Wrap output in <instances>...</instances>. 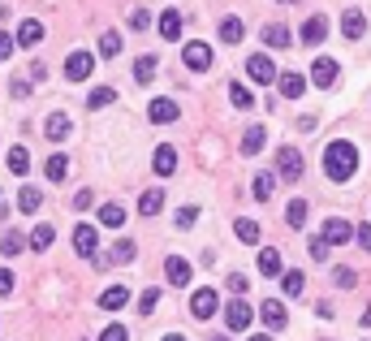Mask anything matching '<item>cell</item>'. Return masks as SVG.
<instances>
[{
    "label": "cell",
    "mask_w": 371,
    "mask_h": 341,
    "mask_svg": "<svg viewBox=\"0 0 371 341\" xmlns=\"http://www.w3.org/2000/svg\"><path fill=\"white\" fill-rule=\"evenodd\" d=\"M328 251H333V247H328V242H324L320 234L311 238V259H320V264H324V259H328Z\"/></svg>",
    "instance_id": "obj_43"
},
{
    "label": "cell",
    "mask_w": 371,
    "mask_h": 341,
    "mask_svg": "<svg viewBox=\"0 0 371 341\" xmlns=\"http://www.w3.org/2000/svg\"><path fill=\"white\" fill-rule=\"evenodd\" d=\"M229 99H233V108H255V95H250L246 82H233L229 87Z\"/></svg>",
    "instance_id": "obj_38"
},
{
    "label": "cell",
    "mask_w": 371,
    "mask_h": 341,
    "mask_svg": "<svg viewBox=\"0 0 371 341\" xmlns=\"http://www.w3.org/2000/svg\"><path fill=\"white\" fill-rule=\"evenodd\" d=\"M165 276H169V286H190V264L182 255H169L165 259Z\"/></svg>",
    "instance_id": "obj_17"
},
{
    "label": "cell",
    "mask_w": 371,
    "mask_h": 341,
    "mask_svg": "<svg viewBox=\"0 0 371 341\" xmlns=\"http://www.w3.org/2000/svg\"><path fill=\"white\" fill-rule=\"evenodd\" d=\"M91 70H95V56H91V52H74L70 61H65V78H70V82H87Z\"/></svg>",
    "instance_id": "obj_13"
},
{
    "label": "cell",
    "mask_w": 371,
    "mask_h": 341,
    "mask_svg": "<svg viewBox=\"0 0 371 341\" xmlns=\"http://www.w3.org/2000/svg\"><path fill=\"white\" fill-rule=\"evenodd\" d=\"M26 95H31V82L18 78V82H13V99H26Z\"/></svg>",
    "instance_id": "obj_52"
},
{
    "label": "cell",
    "mask_w": 371,
    "mask_h": 341,
    "mask_svg": "<svg viewBox=\"0 0 371 341\" xmlns=\"http://www.w3.org/2000/svg\"><path fill=\"white\" fill-rule=\"evenodd\" d=\"M91 203H95V199H91V190H78V195H74V207H78V212H87Z\"/></svg>",
    "instance_id": "obj_51"
},
{
    "label": "cell",
    "mask_w": 371,
    "mask_h": 341,
    "mask_svg": "<svg viewBox=\"0 0 371 341\" xmlns=\"http://www.w3.org/2000/svg\"><path fill=\"white\" fill-rule=\"evenodd\" d=\"M324 173H328L333 182H350V178L358 173V147H354L350 139H333V143L324 147Z\"/></svg>",
    "instance_id": "obj_1"
},
{
    "label": "cell",
    "mask_w": 371,
    "mask_h": 341,
    "mask_svg": "<svg viewBox=\"0 0 371 341\" xmlns=\"http://www.w3.org/2000/svg\"><path fill=\"white\" fill-rule=\"evenodd\" d=\"M151 173H155V178H173V173H177V151H173L169 143H160V147L151 151Z\"/></svg>",
    "instance_id": "obj_9"
},
{
    "label": "cell",
    "mask_w": 371,
    "mask_h": 341,
    "mask_svg": "<svg viewBox=\"0 0 371 341\" xmlns=\"http://www.w3.org/2000/svg\"><path fill=\"white\" fill-rule=\"evenodd\" d=\"M113 99H117V91H113V87H95V91L87 95V108H95V112H99V108H109Z\"/></svg>",
    "instance_id": "obj_36"
},
{
    "label": "cell",
    "mask_w": 371,
    "mask_h": 341,
    "mask_svg": "<svg viewBox=\"0 0 371 341\" xmlns=\"http://www.w3.org/2000/svg\"><path fill=\"white\" fill-rule=\"evenodd\" d=\"M216 311H221V294H216V290L203 286V290L190 294V315H194V320H211Z\"/></svg>",
    "instance_id": "obj_3"
},
{
    "label": "cell",
    "mask_w": 371,
    "mask_h": 341,
    "mask_svg": "<svg viewBox=\"0 0 371 341\" xmlns=\"http://www.w3.org/2000/svg\"><path fill=\"white\" fill-rule=\"evenodd\" d=\"M333 281H337L341 290H354V281H358V276H354V268H337V272H333Z\"/></svg>",
    "instance_id": "obj_44"
},
{
    "label": "cell",
    "mask_w": 371,
    "mask_h": 341,
    "mask_svg": "<svg viewBox=\"0 0 371 341\" xmlns=\"http://www.w3.org/2000/svg\"><path fill=\"white\" fill-rule=\"evenodd\" d=\"M341 35H345V39H362V35H367V18H362L358 9H345V13H341Z\"/></svg>",
    "instance_id": "obj_18"
},
{
    "label": "cell",
    "mask_w": 371,
    "mask_h": 341,
    "mask_svg": "<svg viewBox=\"0 0 371 341\" xmlns=\"http://www.w3.org/2000/svg\"><path fill=\"white\" fill-rule=\"evenodd\" d=\"M155 303H160V290H143V298H138V311H143V315H151V311H155Z\"/></svg>",
    "instance_id": "obj_42"
},
{
    "label": "cell",
    "mask_w": 371,
    "mask_h": 341,
    "mask_svg": "<svg viewBox=\"0 0 371 341\" xmlns=\"http://www.w3.org/2000/svg\"><path fill=\"white\" fill-rule=\"evenodd\" d=\"M281 290H285L289 298H298V294L306 290V272H298V268H289V272H281Z\"/></svg>",
    "instance_id": "obj_25"
},
{
    "label": "cell",
    "mask_w": 371,
    "mask_h": 341,
    "mask_svg": "<svg viewBox=\"0 0 371 341\" xmlns=\"http://www.w3.org/2000/svg\"><path fill=\"white\" fill-rule=\"evenodd\" d=\"M324 39H328V18H324V13H311V18L302 22V43L315 48V43H324Z\"/></svg>",
    "instance_id": "obj_14"
},
{
    "label": "cell",
    "mask_w": 371,
    "mask_h": 341,
    "mask_svg": "<svg viewBox=\"0 0 371 341\" xmlns=\"http://www.w3.org/2000/svg\"><path fill=\"white\" fill-rule=\"evenodd\" d=\"M130 26H134V31H147V26H151V13H147V9H130Z\"/></svg>",
    "instance_id": "obj_46"
},
{
    "label": "cell",
    "mask_w": 371,
    "mask_h": 341,
    "mask_svg": "<svg viewBox=\"0 0 371 341\" xmlns=\"http://www.w3.org/2000/svg\"><path fill=\"white\" fill-rule=\"evenodd\" d=\"M354 242H358L362 251H371V224H358V229H354Z\"/></svg>",
    "instance_id": "obj_49"
},
{
    "label": "cell",
    "mask_w": 371,
    "mask_h": 341,
    "mask_svg": "<svg viewBox=\"0 0 371 341\" xmlns=\"http://www.w3.org/2000/svg\"><path fill=\"white\" fill-rule=\"evenodd\" d=\"M182 61H186V70L203 74V70H211V48H207L203 39H190V43L182 48Z\"/></svg>",
    "instance_id": "obj_5"
},
{
    "label": "cell",
    "mask_w": 371,
    "mask_h": 341,
    "mask_svg": "<svg viewBox=\"0 0 371 341\" xmlns=\"http://www.w3.org/2000/svg\"><path fill=\"white\" fill-rule=\"evenodd\" d=\"M99 229H95V224H78V229H74V251L82 255V259H95L99 251Z\"/></svg>",
    "instance_id": "obj_12"
},
{
    "label": "cell",
    "mask_w": 371,
    "mask_h": 341,
    "mask_svg": "<svg viewBox=\"0 0 371 341\" xmlns=\"http://www.w3.org/2000/svg\"><path fill=\"white\" fill-rule=\"evenodd\" d=\"M225 286H229V294H233V298H242V294H246V286H250V276H242V272H229V281H225Z\"/></svg>",
    "instance_id": "obj_41"
},
{
    "label": "cell",
    "mask_w": 371,
    "mask_h": 341,
    "mask_svg": "<svg viewBox=\"0 0 371 341\" xmlns=\"http://www.w3.org/2000/svg\"><path fill=\"white\" fill-rule=\"evenodd\" d=\"M160 341H186V337H182V332H169V337H160Z\"/></svg>",
    "instance_id": "obj_53"
},
{
    "label": "cell",
    "mask_w": 371,
    "mask_h": 341,
    "mask_svg": "<svg viewBox=\"0 0 371 341\" xmlns=\"http://www.w3.org/2000/svg\"><path fill=\"white\" fill-rule=\"evenodd\" d=\"M43 178H48V182H65V178H70V160H65L61 151H57V156H48V164H43Z\"/></svg>",
    "instance_id": "obj_24"
},
{
    "label": "cell",
    "mask_w": 371,
    "mask_h": 341,
    "mask_svg": "<svg viewBox=\"0 0 371 341\" xmlns=\"http://www.w3.org/2000/svg\"><path fill=\"white\" fill-rule=\"evenodd\" d=\"M99 224L121 229V224H126V207H121V203H104V207H99Z\"/></svg>",
    "instance_id": "obj_27"
},
{
    "label": "cell",
    "mask_w": 371,
    "mask_h": 341,
    "mask_svg": "<svg viewBox=\"0 0 371 341\" xmlns=\"http://www.w3.org/2000/svg\"><path fill=\"white\" fill-rule=\"evenodd\" d=\"M126 303H130V290L126 286H109V290L99 294V311H121Z\"/></svg>",
    "instance_id": "obj_20"
},
{
    "label": "cell",
    "mask_w": 371,
    "mask_h": 341,
    "mask_svg": "<svg viewBox=\"0 0 371 341\" xmlns=\"http://www.w3.org/2000/svg\"><path fill=\"white\" fill-rule=\"evenodd\" d=\"M250 320H255V311H250V303H246V298H233V303L225 307V324H229L233 332H246V328H250Z\"/></svg>",
    "instance_id": "obj_10"
},
{
    "label": "cell",
    "mask_w": 371,
    "mask_h": 341,
    "mask_svg": "<svg viewBox=\"0 0 371 341\" xmlns=\"http://www.w3.org/2000/svg\"><path fill=\"white\" fill-rule=\"evenodd\" d=\"M320 238H324L328 247H345V242H354V224L341 220V216H328L324 229H320Z\"/></svg>",
    "instance_id": "obj_6"
},
{
    "label": "cell",
    "mask_w": 371,
    "mask_h": 341,
    "mask_svg": "<svg viewBox=\"0 0 371 341\" xmlns=\"http://www.w3.org/2000/svg\"><path fill=\"white\" fill-rule=\"evenodd\" d=\"M155 26H160V39H182V13L177 9H165Z\"/></svg>",
    "instance_id": "obj_23"
},
{
    "label": "cell",
    "mask_w": 371,
    "mask_h": 341,
    "mask_svg": "<svg viewBox=\"0 0 371 341\" xmlns=\"http://www.w3.org/2000/svg\"><path fill=\"white\" fill-rule=\"evenodd\" d=\"M177 117H182V108H177L169 95H160V99L147 104V121H151V126H173Z\"/></svg>",
    "instance_id": "obj_4"
},
{
    "label": "cell",
    "mask_w": 371,
    "mask_h": 341,
    "mask_svg": "<svg viewBox=\"0 0 371 341\" xmlns=\"http://www.w3.org/2000/svg\"><path fill=\"white\" fill-rule=\"evenodd\" d=\"M233 234H238V238H242L246 247H255V242H259V224H255L250 216H242V220L233 224Z\"/></svg>",
    "instance_id": "obj_35"
},
{
    "label": "cell",
    "mask_w": 371,
    "mask_h": 341,
    "mask_svg": "<svg viewBox=\"0 0 371 341\" xmlns=\"http://www.w3.org/2000/svg\"><path fill=\"white\" fill-rule=\"evenodd\" d=\"M194 220H199V207H190V203H186V207L177 212V224H182V229H190Z\"/></svg>",
    "instance_id": "obj_47"
},
{
    "label": "cell",
    "mask_w": 371,
    "mask_h": 341,
    "mask_svg": "<svg viewBox=\"0 0 371 341\" xmlns=\"http://www.w3.org/2000/svg\"><path fill=\"white\" fill-rule=\"evenodd\" d=\"M272 190H277V178H272V173H259V178H255V186H250V195H255L259 203H268V199H272Z\"/></svg>",
    "instance_id": "obj_30"
},
{
    "label": "cell",
    "mask_w": 371,
    "mask_h": 341,
    "mask_svg": "<svg viewBox=\"0 0 371 341\" xmlns=\"http://www.w3.org/2000/svg\"><path fill=\"white\" fill-rule=\"evenodd\" d=\"M99 341H126V328L121 324H109V328L99 332Z\"/></svg>",
    "instance_id": "obj_50"
},
{
    "label": "cell",
    "mask_w": 371,
    "mask_h": 341,
    "mask_svg": "<svg viewBox=\"0 0 371 341\" xmlns=\"http://www.w3.org/2000/svg\"><path fill=\"white\" fill-rule=\"evenodd\" d=\"M221 39H225V43H242V39H246L242 18H225V22H221Z\"/></svg>",
    "instance_id": "obj_31"
},
{
    "label": "cell",
    "mask_w": 371,
    "mask_h": 341,
    "mask_svg": "<svg viewBox=\"0 0 371 341\" xmlns=\"http://www.w3.org/2000/svg\"><path fill=\"white\" fill-rule=\"evenodd\" d=\"M306 216H311V203L306 199H289V207H285V224H289V229H302Z\"/></svg>",
    "instance_id": "obj_21"
},
{
    "label": "cell",
    "mask_w": 371,
    "mask_h": 341,
    "mask_svg": "<svg viewBox=\"0 0 371 341\" xmlns=\"http://www.w3.org/2000/svg\"><path fill=\"white\" fill-rule=\"evenodd\" d=\"M281 5H294V0H281Z\"/></svg>",
    "instance_id": "obj_56"
},
{
    "label": "cell",
    "mask_w": 371,
    "mask_h": 341,
    "mask_svg": "<svg viewBox=\"0 0 371 341\" xmlns=\"http://www.w3.org/2000/svg\"><path fill=\"white\" fill-rule=\"evenodd\" d=\"M311 82L320 91L337 87V61H333V56H315V61H311Z\"/></svg>",
    "instance_id": "obj_8"
},
{
    "label": "cell",
    "mask_w": 371,
    "mask_h": 341,
    "mask_svg": "<svg viewBox=\"0 0 371 341\" xmlns=\"http://www.w3.org/2000/svg\"><path fill=\"white\" fill-rule=\"evenodd\" d=\"M39 207H43V195H39L35 186H22V195H18V212L31 216V212H39Z\"/></svg>",
    "instance_id": "obj_32"
},
{
    "label": "cell",
    "mask_w": 371,
    "mask_h": 341,
    "mask_svg": "<svg viewBox=\"0 0 371 341\" xmlns=\"http://www.w3.org/2000/svg\"><path fill=\"white\" fill-rule=\"evenodd\" d=\"M263 43H268V48H289V26L268 22V26H263Z\"/></svg>",
    "instance_id": "obj_26"
},
{
    "label": "cell",
    "mask_w": 371,
    "mask_h": 341,
    "mask_svg": "<svg viewBox=\"0 0 371 341\" xmlns=\"http://www.w3.org/2000/svg\"><path fill=\"white\" fill-rule=\"evenodd\" d=\"M9 294H13V272L0 268V298H9Z\"/></svg>",
    "instance_id": "obj_48"
},
{
    "label": "cell",
    "mask_w": 371,
    "mask_h": 341,
    "mask_svg": "<svg viewBox=\"0 0 371 341\" xmlns=\"http://www.w3.org/2000/svg\"><path fill=\"white\" fill-rule=\"evenodd\" d=\"M52 238H57V234H52V224H35L31 247H35V251H48V247H52Z\"/></svg>",
    "instance_id": "obj_39"
},
{
    "label": "cell",
    "mask_w": 371,
    "mask_h": 341,
    "mask_svg": "<svg viewBox=\"0 0 371 341\" xmlns=\"http://www.w3.org/2000/svg\"><path fill=\"white\" fill-rule=\"evenodd\" d=\"M0 251H5L9 259H13V255H22V251H26V234H18V229H9L5 238H0Z\"/></svg>",
    "instance_id": "obj_34"
},
{
    "label": "cell",
    "mask_w": 371,
    "mask_h": 341,
    "mask_svg": "<svg viewBox=\"0 0 371 341\" xmlns=\"http://www.w3.org/2000/svg\"><path fill=\"white\" fill-rule=\"evenodd\" d=\"M277 91H281L285 99H298V95L306 91V78H302V74H294V70H285V74L277 78Z\"/></svg>",
    "instance_id": "obj_19"
},
{
    "label": "cell",
    "mask_w": 371,
    "mask_h": 341,
    "mask_svg": "<svg viewBox=\"0 0 371 341\" xmlns=\"http://www.w3.org/2000/svg\"><path fill=\"white\" fill-rule=\"evenodd\" d=\"M259 272H263V276H281V272H285L277 247H263V251H259Z\"/></svg>",
    "instance_id": "obj_22"
},
{
    "label": "cell",
    "mask_w": 371,
    "mask_h": 341,
    "mask_svg": "<svg viewBox=\"0 0 371 341\" xmlns=\"http://www.w3.org/2000/svg\"><path fill=\"white\" fill-rule=\"evenodd\" d=\"M211 341H225V337H211Z\"/></svg>",
    "instance_id": "obj_57"
},
{
    "label": "cell",
    "mask_w": 371,
    "mask_h": 341,
    "mask_svg": "<svg viewBox=\"0 0 371 341\" xmlns=\"http://www.w3.org/2000/svg\"><path fill=\"white\" fill-rule=\"evenodd\" d=\"M246 341H272V337H268V332H259V337H246Z\"/></svg>",
    "instance_id": "obj_54"
},
{
    "label": "cell",
    "mask_w": 371,
    "mask_h": 341,
    "mask_svg": "<svg viewBox=\"0 0 371 341\" xmlns=\"http://www.w3.org/2000/svg\"><path fill=\"white\" fill-rule=\"evenodd\" d=\"M302 168H306V164H302V151H298V147H281V151H277V173H281L285 182H298Z\"/></svg>",
    "instance_id": "obj_7"
},
{
    "label": "cell",
    "mask_w": 371,
    "mask_h": 341,
    "mask_svg": "<svg viewBox=\"0 0 371 341\" xmlns=\"http://www.w3.org/2000/svg\"><path fill=\"white\" fill-rule=\"evenodd\" d=\"M259 320L268 324L272 332H281V328L289 324V311H285V303H281V298H268V303H259Z\"/></svg>",
    "instance_id": "obj_11"
},
{
    "label": "cell",
    "mask_w": 371,
    "mask_h": 341,
    "mask_svg": "<svg viewBox=\"0 0 371 341\" xmlns=\"http://www.w3.org/2000/svg\"><path fill=\"white\" fill-rule=\"evenodd\" d=\"M70 130H74V121L65 117V112H52V117L43 121V134H48V143H65V139H70Z\"/></svg>",
    "instance_id": "obj_15"
},
{
    "label": "cell",
    "mask_w": 371,
    "mask_h": 341,
    "mask_svg": "<svg viewBox=\"0 0 371 341\" xmlns=\"http://www.w3.org/2000/svg\"><path fill=\"white\" fill-rule=\"evenodd\" d=\"M362 324H367V328H371V307H367V311H362Z\"/></svg>",
    "instance_id": "obj_55"
},
{
    "label": "cell",
    "mask_w": 371,
    "mask_h": 341,
    "mask_svg": "<svg viewBox=\"0 0 371 341\" xmlns=\"http://www.w3.org/2000/svg\"><path fill=\"white\" fill-rule=\"evenodd\" d=\"M117 52H121V35L117 31H104L99 35V56H104V61H113Z\"/></svg>",
    "instance_id": "obj_33"
},
{
    "label": "cell",
    "mask_w": 371,
    "mask_h": 341,
    "mask_svg": "<svg viewBox=\"0 0 371 341\" xmlns=\"http://www.w3.org/2000/svg\"><path fill=\"white\" fill-rule=\"evenodd\" d=\"M13 39H18V48H35V43H43V22H39V18H26V22L18 26Z\"/></svg>",
    "instance_id": "obj_16"
},
{
    "label": "cell",
    "mask_w": 371,
    "mask_h": 341,
    "mask_svg": "<svg viewBox=\"0 0 371 341\" xmlns=\"http://www.w3.org/2000/svg\"><path fill=\"white\" fill-rule=\"evenodd\" d=\"M13 48H18V39H13L9 31H0V61H9V56H13Z\"/></svg>",
    "instance_id": "obj_45"
},
{
    "label": "cell",
    "mask_w": 371,
    "mask_h": 341,
    "mask_svg": "<svg viewBox=\"0 0 371 341\" xmlns=\"http://www.w3.org/2000/svg\"><path fill=\"white\" fill-rule=\"evenodd\" d=\"M246 78H250V82H259V87H268V82H277L281 74H277V65H272V56L255 52L250 61H246Z\"/></svg>",
    "instance_id": "obj_2"
},
{
    "label": "cell",
    "mask_w": 371,
    "mask_h": 341,
    "mask_svg": "<svg viewBox=\"0 0 371 341\" xmlns=\"http://www.w3.org/2000/svg\"><path fill=\"white\" fill-rule=\"evenodd\" d=\"M155 70H160V61H155V56H138V61H134V82H151L155 78Z\"/></svg>",
    "instance_id": "obj_29"
},
{
    "label": "cell",
    "mask_w": 371,
    "mask_h": 341,
    "mask_svg": "<svg viewBox=\"0 0 371 341\" xmlns=\"http://www.w3.org/2000/svg\"><path fill=\"white\" fill-rule=\"evenodd\" d=\"M160 207H165V195L160 190H143V199H138V212L143 216H155Z\"/></svg>",
    "instance_id": "obj_37"
},
{
    "label": "cell",
    "mask_w": 371,
    "mask_h": 341,
    "mask_svg": "<svg viewBox=\"0 0 371 341\" xmlns=\"http://www.w3.org/2000/svg\"><path fill=\"white\" fill-rule=\"evenodd\" d=\"M263 139H268V134H263V126H250L242 134V156H259L263 151Z\"/></svg>",
    "instance_id": "obj_28"
},
{
    "label": "cell",
    "mask_w": 371,
    "mask_h": 341,
    "mask_svg": "<svg viewBox=\"0 0 371 341\" xmlns=\"http://www.w3.org/2000/svg\"><path fill=\"white\" fill-rule=\"evenodd\" d=\"M26 168H31V151L26 147H13L9 151V173H26Z\"/></svg>",
    "instance_id": "obj_40"
}]
</instances>
